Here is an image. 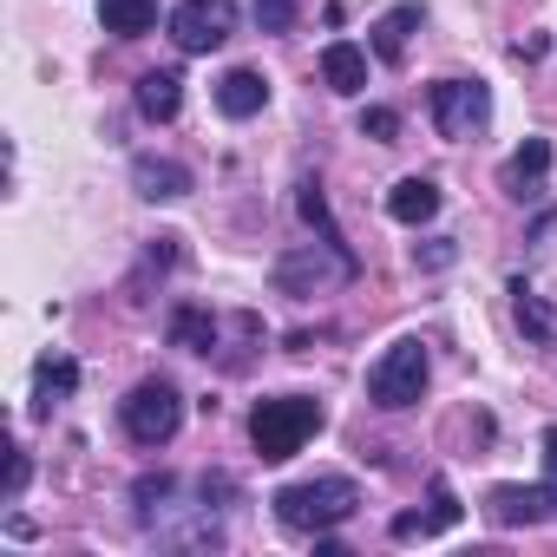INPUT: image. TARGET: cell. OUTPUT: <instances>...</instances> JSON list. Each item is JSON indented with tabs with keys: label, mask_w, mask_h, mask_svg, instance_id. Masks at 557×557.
I'll return each mask as SVG.
<instances>
[{
	"label": "cell",
	"mask_w": 557,
	"mask_h": 557,
	"mask_svg": "<svg viewBox=\"0 0 557 557\" xmlns=\"http://www.w3.org/2000/svg\"><path fill=\"white\" fill-rule=\"evenodd\" d=\"M413 262H426V269H446V262H453V243L440 236V243H426V249H413Z\"/></svg>",
	"instance_id": "cell-26"
},
{
	"label": "cell",
	"mask_w": 557,
	"mask_h": 557,
	"mask_svg": "<svg viewBox=\"0 0 557 557\" xmlns=\"http://www.w3.org/2000/svg\"><path fill=\"white\" fill-rule=\"evenodd\" d=\"M171 342H177L184 355H210V348H216V322H210L203 309H177V315H171Z\"/></svg>",
	"instance_id": "cell-18"
},
{
	"label": "cell",
	"mask_w": 557,
	"mask_h": 557,
	"mask_svg": "<svg viewBox=\"0 0 557 557\" xmlns=\"http://www.w3.org/2000/svg\"><path fill=\"white\" fill-rule=\"evenodd\" d=\"M315 433H322V407L309 394H275V400H256V413H249V446L262 466L296 459Z\"/></svg>",
	"instance_id": "cell-1"
},
{
	"label": "cell",
	"mask_w": 557,
	"mask_h": 557,
	"mask_svg": "<svg viewBox=\"0 0 557 557\" xmlns=\"http://www.w3.org/2000/svg\"><path fill=\"white\" fill-rule=\"evenodd\" d=\"M361 138H374V145H394V138H400V112H387V106H368V112H361Z\"/></svg>",
	"instance_id": "cell-20"
},
{
	"label": "cell",
	"mask_w": 557,
	"mask_h": 557,
	"mask_svg": "<svg viewBox=\"0 0 557 557\" xmlns=\"http://www.w3.org/2000/svg\"><path fill=\"white\" fill-rule=\"evenodd\" d=\"M262 106H269V79L256 66H236V73L216 79V112L223 119H256Z\"/></svg>",
	"instance_id": "cell-8"
},
{
	"label": "cell",
	"mask_w": 557,
	"mask_h": 557,
	"mask_svg": "<svg viewBox=\"0 0 557 557\" xmlns=\"http://www.w3.org/2000/svg\"><path fill=\"white\" fill-rule=\"evenodd\" d=\"M132 190L151 197V203H177V197H190V171L171 164V158H138L132 164Z\"/></svg>",
	"instance_id": "cell-10"
},
{
	"label": "cell",
	"mask_w": 557,
	"mask_h": 557,
	"mask_svg": "<svg viewBox=\"0 0 557 557\" xmlns=\"http://www.w3.org/2000/svg\"><path fill=\"white\" fill-rule=\"evenodd\" d=\"M485 511H492V524H537L550 511V498H544V485H492Z\"/></svg>",
	"instance_id": "cell-12"
},
{
	"label": "cell",
	"mask_w": 557,
	"mask_h": 557,
	"mask_svg": "<svg viewBox=\"0 0 557 557\" xmlns=\"http://www.w3.org/2000/svg\"><path fill=\"white\" fill-rule=\"evenodd\" d=\"M348 275H355L348 243H342V236H322V243L289 249L283 262H275V289H283V296H322V289L348 283Z\"/></svg>",
	"instance_id": "cell-3"
},
{
	"label": "cell",
	"mask_w": 557,
	"mask_h": 557,
	"mask_svg": "<svg viewBox=\"0 0 557 557\" xmlns=\"http://www.w3.org/2000/svg\"><path fill=\"white\" fill-rule=\"evenodd\" d=\"M426 106H433L440 138H479L492 125V86L485 79H440Z\"/></svg>",
	"instance_id": "cell-6"
},
{
	"label": "cell",
	"mask_w": 557,
	"mask_h": 557,
	"mask_svg": "<svg viewBox=\"0 0 557 557\" xmlns=\"http://www.w3.org/2000/svg\"><path fill=\"white\" fill-rule=\"evenodd\" d=\"M394 537H433V518H420V511H400V518H394Z\"/></svg>",
	"instance_id": "cell-25"
},
{
	"label": "cell",
	"mask_w": 557,
	"mask_h": 557,
	"mask_svg": "<svg viewBox=\"0 0 557 557\" xmlns=\"http://www.w3.org/2000/svg\"><path fill=\"white\" fill-rule=\"evenodd\" d=\"M544 498H550V511H557V426L544 433Z\"/></svg>",
	"instance_id": "cell-24"
},
{
	"label": "cell",
	"mask_w": 557,
	"mask_h": 557,
	"mask_svg": "<svg viewBox=\"0 0 557 557\" xmlns=\"http://www.w3.org/2000/svg\"><path fill=\"white\" fill-rule=\"evenodd\" d=\"M387 216L407 223V230L433 223V216H440V184H433V177H400V184L387 190Z\"/></svg>",
	"instance_id": "cell-11"
},
{
	"label": "cell",
	"mask_w": 557,
	"mask_h": 557,
	"mask_svg": "<svg viewBox=\"0 0 557 557\" xmlns=\"http://www.w3.org/2000/svg\"><path fill=\"white\" fill-rule=\"evenodd\" d=\"M275 505V518H283L289 531H335V524H348L355 518V505H361V492H355V479H342V472H322V479H302V485H283L269 498Z\"/></svg>",
	"instance_id": "cell-2"
},
{
	"label": "cell",
	"mask_w": 557,
	"mask_h": 557,
	"mask_svg": "<svg viewBox=\"0 0 557 557\" xmlns=\"http://www.w3.org/2000/svg\"><path fill=\"white\" fill-rule=\"evenodd\" d=\"M138 112H145L151 125H171V119L184 112V79H177V73H145V79H138Z\"/></svg>",
	"instance_id": "cell-14"
},
{
	"label": "cell",
	"mask_w": 557,
	"mask_h": 557,
	"mask_svg": "<svg viewBox=\"0 0 557 557\" xmlns=\"http://www.w3.org/2000/svg\"><path fill=\"white\" fill-rule=\"evenodd\" d=\"M99 21L119 40H145L158 27V0H99Z\"/></svg>",
	"instance_id": "cell-15"
},
{
	"label": "cell",
	"mask_w": 557,
	"mask_h": 557,
	"mask_svg": "<svg viewBox=\"0 0 557 557\" xmlns=\"http://www.w3.org/2000/svg\"><path fill=\"white\" fill-rule=\"evenodd\" d=\"M518 329H524V335H550V309H544L531 289H518Z\"/></svg>",
	"instance_id": "cell-22"
},
{
	"label": "cell",
	"mask_w": 557,
	"mask_h": 557,
	"mask_svg": "<svg viewBox=\"0 0 557 557\" xmlns=\"http://www.w3.org/2000/svg\"><path fill=\"white\" fill-rule=\"evenodd\" d=\"M119 420H125V433H132L138 446H171L177 426H184V394L151 374V381H138V387L119 400Z\"/></svg>",
	"instance_id": "cell-4"
},
{
	"label": "cell",
	"mask_w": 557,
	"mask_h": 557,
	"mask_svg": "<svg viewBox=\"0 0 557 557\" xmlns=\"http://www.w3.org/2000/svg\"><path fill=\"white\" fill-rule=\"evenodd\" d=\"M413 27H420V8L407 0V8H394V14H381L374 21V60H407V40H413Z\"/></svg>",
	"instance_id": "cell-16"
},
{
	"label": "cell",
	"mask_w": 557,
	"mask_h": 557,
	"mask_svg": "<svg viewBox=\"0 0 557 557\" xmlns=\"http://www.w3.org/2000/svg\"><path fill=\"white\" fill-rule=\"evenodd\" d=\"M230 34H236V0H177L171 8L177 53H216Z\"/></svg>",
	"instance_id": "cell-7"
},
{
	"label": "cell",
	"mask_w": 557,
	"mask_h": 557,
	"mask_svg": "<svg viewBox=\"0 0 557 557\" xmlns=\"http://www.w3.org/2000/svg\"><path fill=\"white\" fill-rule=\"evenodd\" d=\"M420 394H426V348H420V342H394V348L368 368V400L387 407V413H400V407H413Z\"/></svg>",
	"instance_id": "cell-5"
},
{
	"label": "cell",
	"mask_w": 557,
	"mask_h": 557,
	"mask_svg": "<svg viewBox=\"0 0 557 557\" xmlns=\"http://www.w3.org/2000/svg\"><path fill=\"white\" fill-rule=\"evenodd\" d=\"M296 210H302V223H309V230H322V236H342V230H335V216H329V197H322V184H315V177L302 184Z\"/></svg>",
	"instance_id": "cell-19"
},
{
	"label": "cell",
	"mask_w": 557,
	"mask_h": 557,
	"mask_svg": "<svg viewBox=\"0 0 557 557\" xmlns=\"http://www.w3.org/2000/svg\"><path fill=\"white\" fill-rule=\"evenodd\" d=\"M322 79H329V92L355 99V92L368 86V47H355V40H329V47H322Z\"/></svg>",
	"instance_id": "cell-9"
},
{
	"label": "cell",
	"mask_w": 557,
	"mask_h": 557,
	"mask_svg": "<svg viewBox=\"0 0 557 557\" xmlns=\"http://www.w3.org/2000/svg\"><path fill=\"white\" fill-rule=\"evenodd\" d=\"M544 171H550V145H544V138H524V145L505 158V190H511V197H537V190H544Z\"/></svg>",
	"instance_id": "cell-13"
},
{
	"label": "cell",
	"mask_w": 557,
	"mask_h": 557,
	"mask_svg": "<svg viewBox=\"0 0 557 557\" xmlns=\"http://www.w3.org/2000/svg\"><path fill=\"white\" fill-rule=\"evenodd\" d=\"M256 21H262V34H289L296 27V0H256Z\"/></svg>",
	"instance_id": "cell-21"
},
{
	"label": "cell",
	"mask_w": 557,
	"mask_h": 557,
	"mask_svg": "<svg viewBox=\"0 0 557 557\" xmlns=\"http://www.w3.org/2000/svg\"><path fill=\"white\" fill-rule=\"evenodd\" d=\"M73 387H79V368H73L66 355H60V361H40V374H34V420H47Z\"/></svg>",
	"instance_id": "cell-17"
},
{
	"label": "cell",
	"mask_w": 557,
	"mask_h": 557,
	"mask_svg": "<svg viewBox=\"0 0 557 557\" xmlns=\"http://www.w3.org/2000/svg\"><path fill=\"white\" fill-rule=\"evenodd\" d=\"M426 518H433V531H453V524H459V498H453L446 479H433V511H426Z\"/></svg>",
	"instance_id": "cell-23"
}]
</instances>
